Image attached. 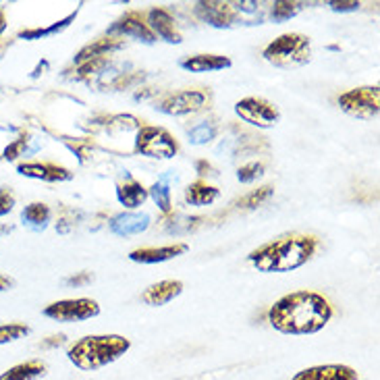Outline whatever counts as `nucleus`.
Masks as SVG:
<instances>
[{
  "instance_id": "22",
  "label": "nucleus",
  "mask_w": 380,
  "mask_h": 380,
  "mask_svg": "<svg viewBox=\"0 0 380 380\" xmlns=\"http://www.w3.org/2000/svg\"><path fill=\"white\" fill-rule=\"evenodd\" d=\"M220 196V191L204 181H196L185 189V202L191 206H210L212 202H216Z\"/></svg>"
},
{
  "instance_id": "17",
  "label": "nucleus",
  "mask_w": 380,
  "mask_h": 380,
  "mask_svg": "<svg viewBox=\"0 0 380 380\" xmlns=\"http://www.w3.org/2000/svg\"><path fill=\"white\" fill-rule=\"evenodd\" d=\"M183 293V283L181 281H160L152 287H148L142 293V301L148 305H164L179 297Z\"/></svg>"
},
{
  "instance_id": "6",
  "label": "nucleus",
  "mask_w": 380,
  "mask_h": 380,
  "mask_svg": "<svg viewBox=\"0 0 380 380\" xmlns=\"http://www.w3.org/2000/svg\"><path fill=\"white\" fill-rule=\"evenodd\" d=\"M135 152L148 158H173L179 144L162 127H142L135 135Z\"/></svg>"
},
{
  "instance_id": "4",
  "label": "nucleus",
  "mask_w": 380,
  "mask_h": 380,
  "mask_svg": "<svg viewBox=\"0 0 380 380\" xmlns=\"http://www.w3.org/2000/svg\"><path fill=\"white\" fill-rule=\"evenodd\" d=\"M262 57L270 65L281 67V69L301 67L312 57L310 40L305 36H301V34H283V36H278L274 42H270L264 48Z\"/></svg>"
},
{
  "instance_id": "21",
  "label": "nucleus",
  "mask_w": 380,
  "mask_h": 380,
  "mask_svg": "<svg viewBox=\"0 0 380 380\" xmlns=\"http://www.w3.org/2000/svg\"><path fill=\"white\" fill-rule=\"evenodd\" d=\"M46 363L40 361V359H32V361H26V363H19L11 370H7L0 380H38L46 374Z\"/></svg>"
},
{
  "instance_id": "34",
  "label": "nucleus",
  "mask_w": 380,
  "mask_h": 380,
  "mask_svg": "<svg viewBox=\"0 0 380 380\" xmlns=\"http://www.w3.org/2000/svg\"><path fill=\"white\" fill-rule=\"evenodd\" d=\"M330 9L334 13H347V11H357L359 3H330Z\"/></svg>"
},
{
  "instance_id": "7",
  "label": "nucleus",
  "mask_w": 380,
  "mask_h": 380,
  "mask_svg": "<svg viewBox=\"0 0 380 380\" xmlns=\"http://www.w3.org/2000/svg\"><path fill=\"white\" fill-rule=\"evenodd\" d=\"M100 314V305L94 299L79 297V299H63L55 301L44 307V316L57 320V322H82L96 318Z\"/></svg>"
},
{
  "instance_id": "23",
  "label": "nucleus",
  "mask_w": 380,
  "mask_h": 380,
  "mask_svg": "<svg viewBox=\"0 0 380 380\" xmlns=\"http://www.w3.org/2000/svg\"><path fill=\"white\" fill-rule=\"evenodd\" d=\"M50 216H53L50 208H48L46 204H40V202L26 206V210L21 212V220H23V225H28V227H30V229H34V231H42V229H46V225L50 222Z\"/></svg>"
},
{
  "instance_id": "13",
  "label": "nucleus",
  "mask_w": 380,
  "mask_h": 380,
  "mask_svg": "<svg viewBox=\"0 0 380 380\" xmlns=\"http://www.w3.org/2000/svg\"><path fill=\"white\" fill-rule=\"evenodd\" d=\"M111 34H121V36H129V38H135V40H142L146 44H154L156 42V36L150 32L148 23L144 21V17L135 11L123 15L113 28H111Z\"/></svg>"
},
{
  "instance_id": "27",
  "label": "nucleus",
  "mask_w": 380,
  "mask_h": 380,
  "mask_svg": "<svg viewBox=\"0 0 380 380\" xmlns=\"http://www.w3.org/2000/svg\"><path fill=\"white\" fill-rule=\"evenodd\" d=\"M214 137H216V125L214 123H200L189 131L191 144H208Z\"/></svg>"
},
{
  "instance_id": "25",
  "label": "nucleus",
  "mask_w": 380,
  "mask_h": 380,
  "mask_svg": "<svg viewBox=\"0 0 380 380\" xmlns=\"http://www.w3.org/2000/svg\"><path fill=\"white\" fill-rule=\"evenodd\" d=\"M303 9L301 3H291V0H281V3H274L272 5V11H270V17L281 23V21H287L291 17H295L299 11Z\"/></svg>"
},
{
  "instance_id": "38",
  "label": "nucleus",
  "mask_w": 380,
  "mask_h": 380,
  "mask_svg": "<svg viewBox=\"0 0 380 380\" xmlns=\"http://www.w3.org/2000/svg\"><path fill=\"white\" fill-rule=\"evenodd\" d=\"M5 28H7V23H5V15H3V11H0V34L5 32Z\"/></svg>"
},
{
  "instance_id": "37",
  "label": "nucleus",
  "mask_w": 380,
  "mask_h": 380,
  "mask_svg": "<svg viewBox=\"0 0 380 380\" xmlns=\"http://www.w3.org/2000/svg\"><path fill=\"white\" fill-rule=\"evenodd\" d=\"M15 283H13V278H9V276H5V274H0V293L3 291H7L9 287H13Z\"/></svg>"
},
{
  "instance_id": "32",
  "label": "nucleus",
  "mask_w": 380,
  "mask_h": 380,
  "mask_svg": "<svg viewBox=\"0 0 380 380\" xmlns=\"http://www.w3.org/2000/svg\"><path fill=\"white\" fill-rule=\"evenodd\" d=\"M26 142H28V140H17L15 144H11V146L5 150V158H7V160H15L17 156H21L23 150H26ZM26 152H28V150H26Z\"/></svg>"
},
{
  "instance_id": "11",
  "label": "nucleus",
  "mask_w": 380,
  "mask_h": 380,
  "mask_svg": "<svg viewBox=\"0 0 380 380\" xmlns=\"http://www.w3.org/2000/svg\"><path fill=\"white\" fill-rule=\"evenodd\" d=\"M291 380H359V376L349 365L326 363V365L305 368V370L297 372Z\"/></svg>"
},
{
  "instance_id": "24",
  "label": "nucleus",
  "mask_w": 380,
  "mask_h": 380,
  "mask_svg": "<svg viewBox=\"0 0 380 380\" xmlns=\"http://www.w3.org/2000/svg\"><path fill=\"white\" fill-rule=\"evenodd\" d=\"M169 179H171V175H164L148 191V196H152V200L156 202V206H160V210L164 214H169L171 212V206H173L171 204V185H169Z\"/></svg>"
},
{
  "instance_id": "35",
  "label": "nucleus",
  "mask_w": 380,
  "mask_h": 380,
  "mask_svg": "<svg viewBox=\"0 0 380 380\" xmlns=\"http://www.w3.org/2000/svg\"><path fill=\"white\" fill-rule=\"evenodd\" d=\"M196 171L200 173V175H212V177H216L218 173H216V169L212 167V164H208L206 160H198L196 162Z\"/></svg>"
},
{
  "instance_id": "19",
  "label": "nucleus",
  "mask_w": 380,
  "mask_h": 380,
  "mask_svg": "<svg viewBox=\"0 0 380 380\" xmlns=\"http://www.w3.org/2000/svg\"><path fill=\"white\" fill-rule=\"evenodd\" d=\"M181 67L191 73H210V71H222L231 67V59L222 55H196L181 61Z\"/></svg>"
},
{
  "instance_id": "29",
  "label": "nucleus",
  "mask_w": 380,
  "mask_h": 380,
  "mask_svg": "<svg viewBox=\"0 0 380 380\" xmlns=\"http://www.w3.org/2000/svg\"><path fill=\"white\" fill-rule=\"evenodd\" d=\"M75 15L77 13H71L67 19H63V21H59L57 26H53V28H48V30H34V32H21L19 36L21 38H26V40H36V38H44V36H50V34H57V32H61V30H65L73 19H75Z\"/></svg>"
},
{
  "instance_id": "3",
  "label": "nucleus",
  "mask_w": 380,
  "mask_h": 380,
  "mask_svg": "<svg viewBox=\"0 0 380 380\" xmlns=\"http://www.w3.org/2000/svg\"><path fill=\"white\" fill-rule=\"evenodd\" d=\"M129 347L131 341L121 334H90L75 341L67 355L79 370L92 372L117 361L129 351Z\"/></svg>"
},
{
  "instance_id": "8",
  "label": "nucleus",
  "mask_w": 380,
  "mask_h": 380,
  "mask_svg": "<svg viewBox=\"0 0 380 380\" xmlns=\"http://www.w3.org/2000/svg\"><path fill=\"white\" fill-rule=\"evenodd\" d=\"M235 113L239 119L260 129H270L281 119L278 108L264 98H243L235 104Z\"/></svg>"
},
{
  "instance_id": "5",
  "label": "nucleus",
  "mask_w": 380,
  "mask_h": 380,
  "mask_svg": "<svg viewBox=\"0 0 380 380\" xmlns=\"http://www.w3.org/2000/svg\"><path fill=\"white\" fill-rule=\"evenodd\" d=\"M341 111L355 119H376L380 113V88L378 86H368V88H355L336 98Z\"/></svg>"
},
{
  "instance_id": "14",
  "label": "nucleus",
  "mask_w": 380,
  "mask_h": 380,
  "mask_svg": "<svg viewBox=\"0 0 380 380\" xmlns=\"http://www.w3.org/2000/svg\"><path fill=\"white\" fill-rule=\"evenodd\" d=\"M187 249H189L187 243H173L164 247H140L129 254V260L140 262V264H160V262H167V260H173L185 254Z\"/></svg>"
},
{
  "instance_id": "18",
  "label": "nucleus",
  "mask_w": 380,
  "mask_h": 380,
  "mask_svg": "<svg viewBox=\"0 0 380 380\" xmlns=\"http://www.w3.org/2000/svg\"><path fill=\"white\" fill-rule=\"evenodd\" d=\"M119 48H123V40H119V38H100L94 44H88L86 48L79 50V55L75 57V65L82 67L90 61L106 59L111 53H117Z\"/></svg>"
},
{
  "instance_id": "20",
  "label": "nucleus",
  "mask_w": 380,
  "mask_h": 380,
  "mask_svg": "<svg viewBox=\"0 0 380 380\" xmlns=\"http://www.w3.org/2000/svg\"><path fill=\"white\" fill-rule=\"evenodd\" d=\"M117 200L127 208H137L148 200V189L135 179H127L117 187Z\"/></svg>"
},
{
  "instance_id": "10",
  "label": "nucleus",
  "mask_w": 380,
  "mask_h": 380,
  "mask_svg": "<svg viewBox=\"0 0 380 380\" xmlns=\"http://www.w3.org/2000/svg\"><path fill=\"white\" fill-rule=\"evenodd\" d=\"M196 13L202 21L212 28H233L237 23V13L231 3H198Z\"/></svg>"
},
{
  "instance_id": "12",
  "label": "nucleus",
  "mask_w": 380,
  "mask_h": 380,
  "mask_svg": "<svg viewBox=\"0 0 380 380\" xmlns=\"http://www.w3.org/2000/svg\"><path fill=\"white\" fill-rule=\"evenodd\" d=\"M146 23H148L150 32L154 36L162 38L164 42H169V44H181L183 42V38H181V34L177 30L175 17L169 11H164V9H152L148 13V21Z\"/></svg>"
},
{
  "instance_id": "30",
  "label": "nucleus",
  "mask_w": 380,
  "mask_h": 380,
  "mask_svg": "<svg viewBox=\"0 0 380 380\" xmlns=\"http://www.w3.org/2000/svg\"><path fill=\"white\" fill-rule=\"evenodd\" d=\"M262 175H264V164L262 162H249V164H243L237 171V179L241 183H251V181L260 179Z\"/></svg>"
},
{
  "instance_id": "33",
  "label": "nucleus",
  "mask_w": 380,
  "mask_h": 380,
  "mask_svg": "<svg viewBox=\"0 0 380 380\" xmlns=\"http://www.w3.org/2000/svg\"><path fill=\"white\" fill-rule=\"evenodd\" d=\"M92 272H82V274H75V276H71V278H67V285H71V287H82V285H88V283H92Z\"/></svg>"
},
{
  "instance_id": "16",
  "label": "nucleus",
  "mask_w": 380,
  "mask_h": 380,
  "mask_svg": "<svg viewBox=\"0 0 380 380\" xmlns=\"http://www.w3.org/2000/svg\"><path fill=\"white\" fill-rule=\"evenodd\" d=\"M150 227V214L146 212H127V214H119L113 218L111 222V231L119 237H131V235H140Z\"/></svg>"
},
{
  "instance_id": "26",
  "label": "nucleus",
  "mask_w": 380,
  "mask_h": 380,
  "mask_svg": "<svg viewBox=\"0 0 380 380\" xmlns=\"http://www.w3.org/2000/svg\"><path fill=\"white\" fill-rule=\"evenodd\" d=\"M272 187L270 185H266V187H260V189H254L251 193H247L245 198H241L237 204H239V208H243V210H254V208H258V206H262L270 196H272Z\"/></svg>"
},
{
  "instance_id": "28",
  "label": "nucleus",
  "mask_w": 380,
  "mask_h": 380,
  "mask_svg": "<svg viewBox=\"0 0 380 380\" xmlns=\"http://www.w3.org/2000/svg\"><path fill=\"white\" fill-rule=\"evenodd\" d=\"M26 334H30V328L26 324H5V326H0V345L17 341Z\"/></svg>"
},
{
  "instance_id": "1",
  "label": "nucleus",
  "mask_w": 380,
  "mask_h": 380,
  "mask_svg": "<svg viewBox=\"0 0 380 380\" xmlns=\"http://www.w3.org/2000/svg\"><path fill=\"white\" fill-rule=\"evenodd\" d=\"M332 318L328 299L314 291H295L278 301L268 312V322L283 334H314Z\"/></svg>"
},
{
  "instance_id": "2",
  "label": "nucleus",
  "mask_w": 380,
  "mask_h": 380,
  "mask_svg": "<svg viewBox=\"0 0 380 380\" xmlns=\"http://www.w3.org/2000/svg\"><path fill=\"white\" fill-rule=\"evenodd\" d=\"M318 249V239L312 235H285L249 254V262L260 272H289L307 264Z\"/></svg>"
},
{
  "instance_id": "9",
  "label": "nucleus",
  "mask_w": 380,
  "mask_h": 380,
  "mask_svg": "<svg viewBox=\"0 0 380 380\" xmlns=\"http://www.w3.org/2000/svg\"><path fill=\"white\" fill-rule=\"evenodd\" d=\"M206 106V94L200 90H185L179 94H173L169 98H164L162 102H158L156 111L171 115V117H183L189 113H198L200 108Z\"/></svg>"
},
{
  "instance_id": "15",
  "label": "nucleus",
  "mask_w": 380,
  "mask_h": 380,
  "mask_svg": "<svg viewBox=\"0 0 380 380\" xmlns=\"http://www.w3.org/2000/svg\"><path fill=\"white\" fill-rule=\"evenodd\" d=\"M19 175L23 177H32V179H42V181H69L73 177V173L65 167L53 164V162H28V164H19Z\"/></svg>"
},
{
  "instance_id": "31",
  "label": "nucleus",
  "mask_w": 380,
  "mask_h": 380,
  "mask_svg": "<svg viewBox=\"0 0 380 380\" xmlns=\"http://www.w3.org/2000/svg\"><path fill=\"white\" fill-rule=\"evenodd\" d=\"M15 206V193L11 187H3L0 189V216H5L13 210Z\"/></svg>"
},
{
  "instance_id": "36",
  "label": "nucleus",
  "mask_w": 380,
  "mask_h": 380,
  "mask_svg": "<svg viewBox=\"0 0 380 380\" xmlns=\"http://www.w3.org/2000/svg\"><path fill=\"white\" fill-rule=\"evenodd\" d=\"M65 341H67V336H65V334H57V336H50L48 341H44L42 345H44V347H57V345L61 347Z\"/></svg>"
}]
</instances>
